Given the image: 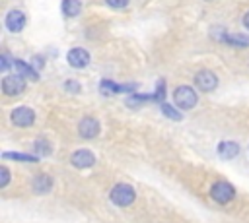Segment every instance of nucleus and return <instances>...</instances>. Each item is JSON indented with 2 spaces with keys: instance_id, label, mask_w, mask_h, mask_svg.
<instances>
[{
  "instance_id": "7",
  "label": "nucleus",
  "mask_w": 249,
  "mask_h": 223,
  "mask_svg": "<svg viewBox=\"0 0 249 223\" xmlns=\"http://www.w3.org/2000/svg\"><path fill=\"white\" fill-rule=\"evenodd\" d=\"M70 163H72L76 169H89V167L95 163V155H93L89 149H78V151L72 153Z\"/></svg>"
},
{
  "instance_id": "3",
  "label": "nucleus",
  "mask_w": 249,
  "mask_h": 223,
  "mask_svg": "<svg viewBox=\"0 0 249 223\" xmlns=\"http://www.w3.org/2000/svg\"><path fill=\"white\" fill-rule=\"evenodd\" d=\"M25 89V78L19 76V74H12V76H6L2 80V91L4 95L8 97H14V95H21Z\"/></svg>"
},
{
  "instance_id": "5",
  "label": "nucleus",
  "mask_w": 249,
  "mask_h": 223,
  "mask_svg": "<svg viewBox=\"0 0 249 223\" xmlns=\"http://www.w3.org/2000/svg\"><path fill=\"white\" fill-rule=\"evenodd\" d=\"M12 122L16 126H21V128H27L35 122V112L27 107H18L12 111Z\"/></svg>"
},
{
  "instance_id": "21",
  "label": "nucleus",
  "mask_w": 249,
  "mask_h": 223,
  "mask_svg": "<svg viewBox=\"0 0 249 223\" xmlns=\"http://www.w3.org/2000/svg\"><path fill=\"white\" fill-rule=\"evenodd\" d=\"M163 97H165V81H163V80H160V81H158V91L154 93V101L163 103Z\"/></svg>"
},
{
  "instance_id": "19",
  "label": "nucleus",
  "mask_w": 249,
  "mask_h": 223,
  "mask_svg": "<svg viewBox=\"0 0 249 223\" xmlns=\"http://www.w3.org/2000/svg\"><path fill=\"white\" fill-rule=\"evenodd\" d=\"M161 112H163L167 118H171V120H181V118H183V114H181L175 107H171L169 103H165V101L161 103Z\"/></svg>"
},
{
  "instance_id": "8",
  "label": "nucleus",
  "mask_w": 249,
  "mask_h": 223,
  "mask_svg": "<svg viewBox=\"0 0 249 223\" xmlns=\"http://www.w3.org/2000/svg\"><path fill=\"white\" fill-rule=\"evenodd\" d=\"M195 83L198 89L202 91H212L216 85H218V78L210 72V70H200L196 76H195Z\"/></svg>"
},
{
  "instance_id": "26",
  "label": "nucleus",
  "mask_w": 249,
  "mask_h": 223,
  "mask_svg": "<svg viewBox=\"0 0 249 223\" xmlns=\"http://www.w3.org/2000/svg\"><path fill=\"white\" fill-rule=\"evenodd\" d=\"M243 25H245V27L249 29V12H247V14L243 16Z\"/></svg>"
},
{
  "instance_id": "9",
  "label": "nucleus",
  "mask_w": 249,
  "mask_h": 223,
  "mask_svg": "<svg viewBox=\"0 0 249 223\" xmlns=\"http://www.w3.org/2000/svg\"><path fill=\"white\" fill-rule=\"evenodd\" d=\"M6 27L12 31V33H19L23 27H25V16L21 10H12L8 12L6 16Z\"/></svg>"
},
{
  "instance_id": "11",
  "label": "nucleus",
  "mask_w": 249,
  "mask_h": 223,
  "mask_svg": "<svg viewBox=\"0 0 249 223\" xmlns=\"http://www.w3.org/2000/svg\"><path fill=\"white\" fill-rule=\"evenodd\" d=\"M101 93L103 95H115V93H124V91H134V83H128V85H117L115 81H109V80H103L101 81Z\"/></svg>"
},
{
  "instance_id": "23",
  "label": "nucleus",
  "mask_w": 249,
  "mask_h": 223,
  "mask_svg": "<svg viewBox=\"0 0 249 223\" xmlns=\"http://www.w3.org/2000/svg\"><path fill=\"white\" fill-rule=\"evenodd\" d=\"M107 4L113 8H124L128 4V0H107Z\"/></svg>"
},
{
  "instance_id": "22",
  "label": "nucleus",
  "mask_w": 249,
  "mask_h": 223,
  "mask_svg": "<svg viewBox=\"0 0 249 223\" xmlns=\"http://www.w3.org/2000/svg\"><path fill=\"white\" fill-rule=\"evenodd\" d=\"M8 182H10V173L6 167H0V186L4 188V186H8Z\"/></svg>"
},
{
  "instance_id": "15",
  "label": "nucleus",
  "mask_w": 249,
  "mask_h": 223,
  "mask_svg": "<svg viewBox=\"0 0 249 223\" xmlns=\"http://www.w3.org/2000/svg\"><path fill=\"white\" fill-rule=\"evenodd\" d=\"M4 159H14V161H25V163H37L39 155L35 153H14V151H4L2 153Z\"/></svg>"
},
{
  "instance_id": "2",
  "label": "nucleus",
  "mask_w": 249,
  "mask_h": 223,
  "mask_svg": "<svg viewBox=\"0 0 249 223\" xmlns=\"http://www.w3.org/2000/svg\"><path fill=\"white\" fill-rule=\"evenodd\" d=\"M134 198H136V192H134V188L130 184H117L111 190V202L115 206H121V207L130 206L134 202Z\"/></svg>"
},
{
  "instance_id": "6",
  "label": "nucleus",
  "mask_w": 249,
  "mask_h": 223,
  "mask_svg": "<svg viewBox=\"0 0 249 223\" xmlns=\"http://www.w3.org/2000/svg\"><path fill=\"white\" fill-rule=\"evenodd\" d=\"M66 60H68V64L72 68H86L89 64V52L86 48H82V47H76V48L68 50Z\"/></svg>"
},
{
  "instance_id": "10",
  "label": "nucleus",
  "mask_w": 249,
  "mask_h": 223,
  "mask_svg": "<svg viewBox=\"0 0 249 223\" xmlns=\"http://www.w3.org/2000/svg\"><path fill=\"white\" fill-rule=\"evenodd\" d=\"M78 132H80L82 138H95L99 134V122L95 118H91V116H86V118L80 120Z\"/></svg>"
},
{
  "instance_id": "20",
  "label": "nucleus",
  "mask_w": 249,
  "mask_h": 223,
  "mask_svg": "<svg viewBox=\"0 0 249 223\" xmlns=\"http://www.w3.org/2000/svg\"><path fill=\"white\" fill-rule=\"evenodd\" d=\"M154 99V95H132V97H128V105L130 107H138V105H142V103H146V101H152Z\"/></svg>"
},
{
  "instance_id": "4",
  "label": "nucleus",
  "mask_w": 249,
  "mask_h": 223,
  "mask_svg": "<svg viewBox=\"0 0 249 223\" xmlns=\"http://www.w3.org/2000/svg\"><path fill=\"white\" fill-rule=\"evenodd\" d=\"M210 196H212V200L218 202V204H228V202L235 196V190H233V186H231L230 182L220 180V182H216V184L210 188Z\"/></svg>"
},
{
  "instance_id": "12",
  "label": "nucleus",
  "mask_w": 249,
  "mask_h": 223,
  "mask_svg": "<svg viewBox=\"0 0 249 223\" xmlns=\"http://www.w3.org/2000/svg\"><path fill=\"white\" fill-rule=\"evenodd\" d=\"M14 68H16V74H19V76H23V78H27V80H31V81H37V80H39L37 70L31 68L29 64H25L23 60H14Z\"/></svg>"
},
{
  "instance_id": "16",
  "label": "nucleus",
  "mask_w": 249,
  "mask_h": 223,
  "mask_svg": "<svg viewBox=\"0 0 249 223\" xmlns=\"http://www.w3.org/2000/svg\"><path fill=\"white\" fill-rule=\"evenodd\" d=\"M82 10V2L80 0H62V14L66 17H74L78 16Z\"/></svg>"
},
{
  "instance_id": "24",
  "label": "nucleus",
  "mask_w": 249,
  "mask_h": 223,
  "mask_svg": "<svg viewBox=\"0 0 249 223\" xmlns=\"http://www.w3.org/2000/svg\"><path fill=\"white\" fill-rule=\"evenodd\" d=\"M64 85H66V89H68V91H80V83H78V81H72V80H68Z\"/></svg>"
},
{
  "instance_id": "1",
  "label": "nucleus",
  "mask_w": 249,
  "mask_h": 223,
  "mask_svg": "<svg viewBox=\"0 0 249 223\" xmlns=\"http://www.w3.org/2000/svg\"><path fill=\"white\" fill-rule=\"evenodd\" d=\"M173 101H175V105H177L179 109L191 111V109L196 105V93H195V89L189 87V85H179V87L175 89V93H173Z\"/></svg>"
},
{
  "instance_id": "25",
  "label": "nucleus",
  "mask_w": 249,
  "mask_h": 223,
  "mask_svg": "<svg viewBox=\"0 0 249 223\" xmlns=\"http://www.w3.org/2000/svg\"><path fill=\"white\" fill-rule=\"evenodd\" d=\"M8 66H10V56H8V54H2V58H0V68L6 72Z\"/></svg>"
},
{
  "instance_id": "13",
  "label": "nucleus",
  "mask_w": 249,
  "mask_h": 223,
  "mask_svg": "<svg viewBox=\"0 0 249 223\" xmlns=\"http://www.w3.org/2000/svg\"><path fill=\"white\" fill-rule=\"evenodd\" d=\"M237 153H239V145L235 143V142H222L220 145H218V155L222 157V159H233V157H237Z\"/></svg>"
},
{
  "instance_id": "18",
  "label": "nucleus",
  "mask_w": 249,
  "mask_h": 223,
  "mask_svg": "<svg viewBox=\"0 0 249 223\" xmlns=\"http://www.w3.org/2000/svg\"><path fill=\"white\" fill-rule=\"evenodd\" d=\"M224 41L228 43V45H233V47H249V37H245V35H226L224 37Z\"/></svg>"
},
{
  "instance_id": "17",
  "label": "nucleus",
  "mask_w": 249,
  "mask_h": 223,
  "mask_svg": "<svg viewBox=\"0 0 249 223\" xmlns=\"http://www.w3.org/2000/svg\"><path fill=\"white\" fill-rule=\"evenodd\" d=\"M33 151H35V155H39V157L51 155V143H49V142H47L45 138H39V140H35Z\"/></svg>"
},
{
  "instance_id": "14",
  "label": "nucleus",
  "mask_w": 249,
  "mask_h": 223,
  "mask_svg": "<svg viewBox=\"0 0 249 223\" xmlns=\"http://www.w3.org/2000/svg\"><path fill=\"white\" fill-rule=\"evenodd\" d=\"M51 186H53V178H51L49 175H37V176L33 178V190L39 192V194L49 192Z\"/></svg>"
}]
</instances>
